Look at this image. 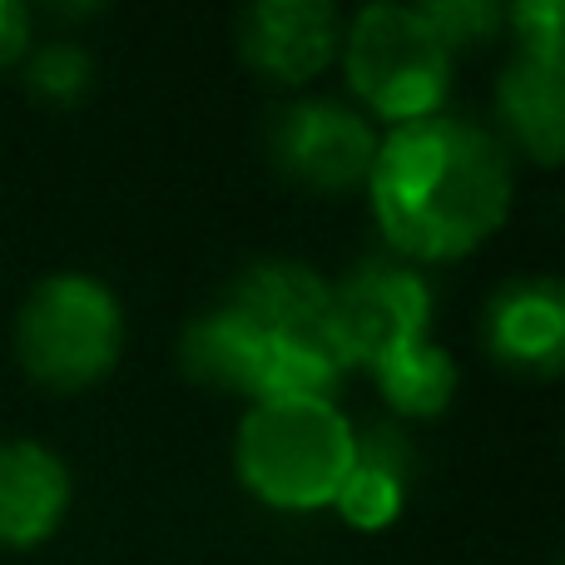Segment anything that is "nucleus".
<instances>
[{"label": "nucleus", "mask_w": 565, "mask_h": 565, "mask_svg": "<svg viewBox=\"0 0 565 565\" xmlns=\"http://www.w3.org/2000/svg\"><path fill=\"white\" fill-rule=\"evenodd\" d=\"M511 154L497 129L437 109L377 139L367 199L392 254L412 264H457L477 254L511 214Z\"/></svg>", "instance_id": "f257e3e1"}, {"label": "nucleus", "mask_w": 565, "mask_h": 565, "mask_svg": "<svg viewBox=\"0 0 565 565\" xmlns=\"http://www.w3.org/2000/svg\"><path fill=\"white\" fill-rule=\"evenodd\" d=\"M358 427L338 402H254L234 437V471L274 511H328L352 471Z\"/></svg>", "instance_id": "f03ea898"}, {"label": "nucleus", "mask_w": 565, "mask_h": 565, "mask_svg": "<svg viewBox=\"0 0 565 565\" xmlns=\"http://www.w3.org/2000/svg\"><path fill=\"white\" fill-rule=\"evenodd\" d=\"M125 308L89 274H50L25 292L15 318V358L45 392H85L119 367Z\"/></svg>", "instance_id": "7ed1b4c3"}, {"label": "nucleus", "mask_w": 565, "mask_h": 565, "mask_svg": "<svg viewBox=\"0 0 565 565\" xmlns=\"http://www.w3.org/2000/svg\"><path fill=\"white\" fill-rule=\"evenodd\" d=\"M348 89L387 125H412L447 105L457 55L422 6H362L342 30Z\"/></svg>", "instance_id": "20e7f679"}, {"label": "nucleus", "mask_w": 565, "mask_h": 565, "mask_svg": "<svg viewBox=\"0 0 565 565\" xmlns=\"http://www.w3.org/2000/svg\"><path fill=\"white\" fill-rule=\"evenodd\" d=\"M431 328V288L422 274L392 258H362L352 274L328 288V348L342 367H382L387 358L427 342Z\"/></svg>", "instance_id": "39448f33"}, {"label": "nucleus", "mask_w": 565, "mask_h": 565, "mask_svg": "<svg viewBox=\"0 0 565 565\" xmlns=\"http://www.w3.org/2000/svg\"><path fill=\"white\" fill-rule=\"evenodd\" d=\"M264 149L282 184L302 194H352L367 184L377 135L358 109L338 99H292L268 115Z\"/></svg>", "instance_id": "423d86ee"}, {"label": "nucleus", "mask_w": 565, "mask_h": 565, "mask_svg": "<svg viewBox=\"0 0 565 565\" xmlns=\"http://www.w3.org/2000/svg\"><path fill=\"white\" fill-rule=\"evenodd\" d=\"M234 50L268 85H308L338 60L342 15L328 0H258L238 10Z\"/></svg>", "instance_id": "0eeeda50"}, {"label": "nucleus", "mask_w": 565, "mask_h": 565, "mask_svg": "<svg viewBox=\"0 0 565 565\" xmlns=\"http://www.w3.org/2000/svg\"><path fill=\"white\" fill-rule=\"evenodd\" d=\"M481 348L516 377H556L565 367V288L551 274L507 278L481 308Z\"/></svg>", "instance_id": "6e6552de"}, {"label": "nucleus", "mask_w": 565, "mask_h": 565, "mask_svg": "<svg viewBox=\"0 0 565 565\" xmlns=\"http://www.w3.org/2000/svg\"><path fill=\"white\" fill-rule=\"evenodd\" d=\"M501 129L536 159L541 169L561 164L565 149V45H516L497 79Z\"/></svg>", "instance_id": "1a4fd4ad"}, {"label": "nucleus", "mask_w": 565, "mask_h": 565, "mask_svg": "<svg viewBox=\"0 0 565 565\" xmlns=\"http://www.w3.org/2000/svg\"><path fill=\"white\" fill-rule=\"evenodd\" d=\"M70 511V467L30 437L0 441V546L35 551Z\"/></svg>", "instance_id": "9d476101"}, {"label": "nucleus", "mask_w": 565, "mask_h": 565, "mask_svg": "<svg viewBox=\"0 0 565 565\" xmlns=\"http://www.w3.org/2000/svg\"><path fill=\"white\" fill-rule=\"evenodd\" d=\"M412 477H417V451H412L407 431L392 427V422H377V427L358 431L352 471L342 481L332 511L352 531H387L407 507Z\"/></svg>", "instance_id": "9b49d317"}, {"label": "nucleus", "mask_w": 565, "mask_h": 565, "mask_svg": "<svg viewBox=\"0 0 565 565\" xmlns=\"http://www.w3.org/2000/svg\"><path fill=\"white\" fill-rule=\"evenodd\" d=\"M332 282L298 258H264L248 264L228 288V308H238L264 338H292V332H322Z\"/></svg>", "instance_id": "f8f14e48"}, {"label": "nucleus", "mask_w": 565, "mask_h": 565, "mask_svg": "<svg viewBox=\"0 0 565 565\" xmlns=\"http://www.w3.org/2000/svg\"><path fill=\"white\" fill-rule=\"evenodd\" d=\"M264 348H268L264 332H258L238 308L218 302V308L199 312V318L184 328V338H179V367H184V377L199 382V387L254 397Z\"/></svg>", "instance_id": "ddd939ff"}, {"label": "nucleus", "mask_w": 565, "mask_h": 565, "mask_svg": "<svg viewBox=\"0 0 565 565\" xmlns=\"http://www.w3.org/2000/svg\"><path fill=\"white\" fill-rule=\"evenodd\" d=\"M348 367L328 348V332H292V338H268L264 362H258L254 402H332Z\"/></svg>", "instance_id": "4468645a"}, {"label": "nucleus", "mask_w": 565, "mask_h": 565, "mask_svg": "<svg viewBox=\"0 0 565 565\" xmlns=\"http://www.w3.org/2000/svg\"><path fill=\"white\" fill-rule=\"evenodd\" d=\"M372 382H377L382 402L397 417L427 422V417H441L451 407V397H457V362L437 342H417V348L387 358L382 367H372Z\"/></svg>", "instance_id": "2eb2a0df"}, {"label": "nucleus", "mask_w": 565, "mask_h": 565, "mask_svg": "<svg viewBox=\"0 0 565 565\" xmlns=\"http://www.w3.org/2000/svg\"><path fill=\"white\" fill-rule=\"evenodd\" d=\"M95 85V55L75 40H50L30 55L25 65V89L45 105H75Z\"/></svg>", "instance_id": "dca6fc26"}, {"label": "nucleus", "mask_w": 565, "mask_h": 565, "mask_svg": "<svg viewBox=\"0 0 565 565\" xmlns=\"http://www.w3.org/2000/svg\"><path fill=\"white\" fill-rule=\"evenodd\" d=\"M422 15L447 40L451 55L487 45V40H497L507 30V10L491 6V0H431V6H422Z\"/></svg>", "instance_id": "f3484780"}, {"label": "nucleus", "mask_w": 565, "mask_h": 565, "mask_svg": "<svg viewBox=\"0 0 565 565\" xmlns=\"http://www.w3.org/2000/svg\"><path fill=\"white\" fill-rule=\"evenodd\" d=\"M30 55V10L20 0H0V75Z\"/></svg>", "instance_id": "a211bd4d"}]
</instances>
